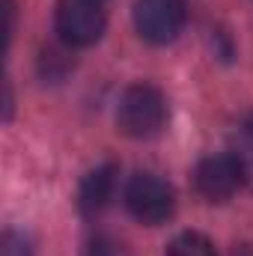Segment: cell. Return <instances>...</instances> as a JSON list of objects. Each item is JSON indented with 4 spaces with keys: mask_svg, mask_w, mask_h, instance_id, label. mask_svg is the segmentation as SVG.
Listing matches in <instances>:
<instances>
[{
    "mask_svg": "<svg viewBox=\"0 0 253 256\" xmlns=\"http://www.w3.org/2000/svg\"><path fill=\"white\" fill-rule=\"evenodd\" d=\"M167 256H218V254H214L212 242H208L202 232L188 230V232H179V236L170 242Z\"/></svg>",
    "mask_w": 253,
    "mask_h": 256,
    "instance_id": "ba28073f",
    "label": "cell"
},
{
    "mask_svg": "<svg viewBox=\"0 0 253 256\" xmlns=\"http://www.w3.org/2000/svg\"><path fill=\"white\" fill-rule=\"evenodd\" d=\"M126 206L140 224L158 226L173 218L176 194L167 179H161L155 173H137V176H131L126 188Z\"/></svg>",
    "mask_w": 253,
    "mask_h": 256,
    "instance_id": "7a4b0ae2",
    "label": "cell"
},
{
    "mask_svg": "<svg viewBox=\"0 0 253 256\" xmlns=\"http://www.w3.org/2000/svg\"><path fill=\"white\" fill-rule=\"evenodd\" d=\"M116 191V164H102L96 170H90L78 188V208L80 214L92 218L98 212L108 208V202L114 200Z\"/></svg>",
    "mask_w": 253,
    "mask_h": 256,
    "instance_id": "8992f818",
    "label": "cell"
},
{
    "mask_svg": "<svg viewBox=\"0 0 253 256\" xmlns=\"http://www.w3.org/2000/svg\"><path fill=\"white\" fill-rule=\"evenodd\" d=\"M194 185H196L200 196H206L208 202H226V200L236 196V191L244 182H242L236 158L226 152V155H208V158H202L196 164V170H194Z\"/></svg>",
    "mask_w": 253,
    "mask_h": 256,
    "instance_id": "5b68a950",
    "label": "cell"
},
{
    "mask_svg": "<svg viewBox=\"0 0 253 256\" xmlns=\"http://www.w3.org/2000/svg\"><path fill=\"white\" fill-rule=\"evenodd\" d=\"M108 24L104 0H60L57 3V33L66 45L86 48L102 39Z\"/></svg>",
    "mask_w": 253,
    "mask_h": 256,
    "instance_id": "3957f363",
    "label": "cell"
},
{
    "mask_svg": "<svg viewBox=\"0 0 253 256\" xmlns=\"http://www.w3.org/2000/svg\"><path fill=\"white\" fill-rule=\"evenodd\" d=\"M230 155L238 164L242 182L253 191V116H244L236 126L232 137H230Z\"/></svg>",
    "mask_w": 253,
    "mask_h": 256,
    "instance_id": "52a82bcc",
    "label": "cell"
},
{
    "mask_svg": "<svg viewBox=\"0 0 253 256\" xmlns=\"http://www.w3.org/2000/svg\"><path fill=\"white\" fill-rule=\"evenodd\" d=\"M84 256H131V250H128L120 238H114V236H96L86 244Z\"/></svg>",
    "mask_w": 253,
    "mask_h": 256,
    "instance_id": "9c48e42d",
    "label": "cell"
},
{
    "mask_svg": "<svg viewBox=\"0 0 253 256\" xmlns=\"http://www.w3.org/2000/svg\"><path fill=\"white\" fill-rule=\"evenodd\" d=\"M3 15H6V45L12 42V30H15V3L3 0Z\"/></svg>",
    "mask_w": 253,
    "mask_h": 256,
    "instance_id": "8fae6325",
    "label": "cell"
},
{
    "mask_svg": "<svg viewBox=\"0 0 253 256\" xmlns=\"http://www.w3.org/2000/svg\"><path fill=\"white\" fill-rule=\"evenodd\" d=\"M134 27L146 42L167 45L185 27V3L182 0H137Z\"/></svg>",
    "mask_w": 253,
    "mask_h": 256,
    "instance_id": "277c9868",
    "label": "cell"
},
{
    "mask_svg": "<svg viewBox=\"0 0 253 256\" xmlns=\"http://www.w3.org/2000/svg\"><path fill=\"white\" fill-rule=\"evenodd\" d=\"M167 122V98L152 84H134L128 86L116 108V126L126 137L146 140L155 137Z\"/></svg>",
    "mask_w": 253,
    "mask_h": 256,
    "instance_id": "6da1fadb",
    "label": "cell"
},
{
    "mask_svg": "<svg viewBox=\"0 0 253 256\" xmlns=\"http://www.w3.org/2000/svg\"><path fill=\"white\" fill-rule=\"evenodd\" d=\"M0 256H33V244L24 232H15L9 230L3 236V248H0Z\"/></svg>",
    "mask_w": 253,
    "mask_h": 256,
    "instance_id": "30bf717a",
    "label": "cell"
}]
</instances>
